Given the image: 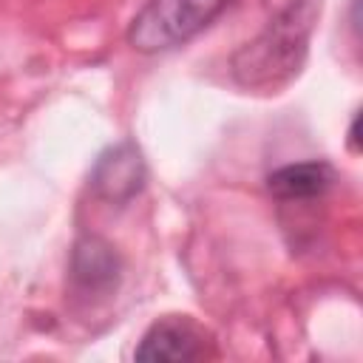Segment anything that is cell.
Masks as SVG:
<instances>
[{"instance_id":"2","label":"cell","mask_w":363,"mask_h":363,"mask_svg":"<svg viewBox=\"0 0 363 363\" xmlns=\"http://www.w3.org/2000/svg\"><path fill=\"white\" fill-rule=\"evenodd\" d=\"M230 0H147L128 26L130 48L159 54L193 40L204 31Z\"/></svg>"},{"instance_id":"5","label":"cell","mask_w":363,"mask_h":363,"mask_svg":"<svg viewBox=\"0 0 363 363\" xmlns=\"http://www.w3.org/2000/svg\"><path fill=\"white\" fill-rule=\"evenodd\" d=\"M71 281L79 292L88 295H108L116 289L122 275V261L116 250L99 235H82L71 250Z\"/></svg>"},{"instance_id":"7","label":"cell","mask_w":363,"mask_h":363,"mask_svg":"<svg viewBox=\"0 0 363 363\" xmlns=\"http://www.w3.org/2000/svg\"><path fill=\"white\" fill-rule=\"evenodd\" d=\"M349 147L357 150V116L352 119V128H349Z\"/></svg>"},{"instance_id":"1","label":"cell","mask_w":363,"mask_h":363,"mask_svg":"<svg viewBox=\"0 0 363 363\" xmlns=\"http://www.w3.org/2000/svg\"><path fill=\"white\" fill-rule=\"evenodd\" d=\"M315 0H284L261 34L244 43L233 60V79L250 91H278L303 68Z\"/></svg>"},{"instance_id":"4","label":"cell","mask_w":363,"mask_h":363,"mask_svg":"<svg viewBox=\"0 0 363 363\" xmlns=\"http://www.w3.org/2000/svg\"><path fill=\"white\" fill-rule=\"evenodd\" d=\"M145 179H147V167L142 150L125 139L99 153L91 170V190L102 201L125 204L145 187Z\"/></svg>"},{"instance_id":"3","label":"cell","mask_w":363,"mask_h":363,"mask_svg":"<svg viewBox=\"0 0 363 363\" xmlns=\"http://www.w3.org/2000/svg\"><path fill=\"white\" fill-rule=\"evenodd\" d=\"M210 354V340L199 323L184 315H167L150 323L133 349L136 360L145 363H190Z\"/></svg>"},{"instance_id":"6","label":"cell","mask_w":363,"mask_h":363,"mask_svg":"<svg viewBox=\"0 0 363 363\" xmlns=\"http://www.w3.org/2000/svg\"><path fill=\"white\" fill-rule=\"evenodd\" d=\"M335 182V170L326 162L284 164L267 176V190L281 201H306L323 196Z\"/></svg>"}]
</instances>
